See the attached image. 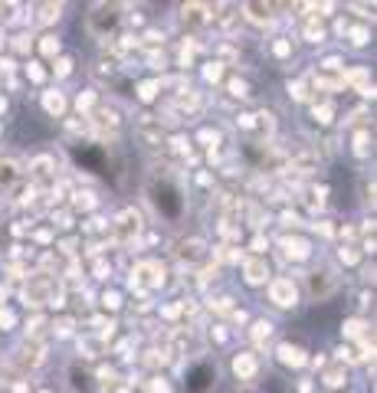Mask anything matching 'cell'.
<instances>
[{
  "label": "cell",
  "instance_id": "1",
  "mask_svg": "<svg viewBox=\"0 0 377 393\" xmlns=\"http://www.w3.org/2000/svg\"><path fill=\"white\" fill-rule=\"evenodd\" d=\"M338 288H341V279H338V272H334L328 262H318V266L309 269V276H305V292H309L312 302H328Z\"/></svg>",
  "mask_w": 377,
  "mask_h": 393
},
{
  "label": "cell",
  "instance_id": "2",
  "mask_svg": "<svg viewBox=\"0 0 377 393\" xmlns=\"http://www.w3.org/2000/svg\"><path fill=\"white\" fill-rule=\"evenodd\" d=\"M121 7H108V3H98V7H92V13L86 17V30L96 36V40H105L108 33L115 30L121 23Z\"/></svg>",
  "mask_w": 377,
  "mask_h": 393
},
{
  "label": "cell",
  "instance_id": "3",
  "mask_svg": "<svg viewBox=\"0 0 377 393\" xmlns=\"http://www.w3.org/2000/svg\"><path fill=\"white\" fill-rule=\"evenodd\" d=\"M266 295H269V302L282 311H292L299 305V286H295L289 276L269 279V282H266Z\"/></svg>",
  "mask_w": 377,
  "mask_h": 393
},
{
  "label": "cell",
  "instance_id": "4",
  "mask_svg": "<svg viewBox=\"0 0 377 393\" xmlns=\"http://www.w3.org/2000/svg\"><path fill=\"white\" fill-rule=\"evenodd\" d=\"M13 361L20 364L23 371H33V367H40V364L46 361V348H43V344H40L36 338H30V341H27V344L20 348V351H17V357H13Z\"/></svg>",
  "mask_w": 377,
  "mask_h": 393
},
{
  "label": "cell",
  "instance_id": "5",
  "mask_svg": "<svg viewBox=\"0 0 377 393\" xmlns=\"http://www.w3.org/2000/svg\"><path fill=\"white\" fill-rule=\"evenodd\" d=\"M23 177V164L13 154H0V193H7Z\"/></svg>",
  "mask_w": 377,
  "mask_h": 393
},
{
  "label": "cell",
  "instance_id": "6",
  "mask_svg": "<svg viewBox=\"0 0 377 393\" xmlns=\"http://www.w3.org/2000/svg\"><path fill=\"white\" fill-rule=\"evenodd\" d=\"M276 361H279L282 367H302V364L309 361V354H305V348H302V344L282 341L279 348H276Z\"/></svg>",
  "mask_w": 377,
  "mask_h": 393
},
{
  "label": "cell",
  "instance_id": "7",
  "mask_svg": "<svg viewBox=\"0 0 377 393\" xmlns=\"http://www.w3.org/2000/svg\"><path fill=\"white\" fill-rule=\"evenodd\" d=\"M233 373H237V380H253L259 373V357L253 351H239L237 357H233Z\"/></svg>",
  "mask_w": 377,
  "mask_h": 393
},
{
  "label": "cell",
  "instance_id": "8",
  "mask_svg": "<svg viewBox=\"0 0 377 393\" xmlns=\"http://www.w3.org/2000/svg\"><path fill=\"white\" fill-rule=\"evenodd\" d=\"M66 377H69V387H73L75 393L82 390V393H98V383H96V377L89 371H79V364H73L69 371H66Z\"/></svg>",
  "mask_w": 377,
  "mask_h": 393
},
{
  "label": "cell",
  "instance_id": "9",
  "mask_svg": "<svg viewBox=\"0 0 377 393\" xmlns=\"http://www.w3.org/2000/svg\"><path fill=\"white\" fill-rule=\"evenodd\" d=\"M279 249H282L286 259H292V262H302V259L312 255V246L305 243V239H299V236H286V239L279 243Z\"/></svg>",
  "mask_w": 377,
  "mask_h": 393
},
{
  "label": "cell",
  "instance_id": "10",
  "mask_svg": "<svg viewBox=\"0 0 377 393\" xmlns=\"http://www.w3.org/2000/svg\"><path fill=\"white\" fill-rule=\"evenodd\" d=\"M243 279H246L249 286H266V282H269V266H266V259H246V262H243Z\"/></svg>",
  "mask_w": 377,
  "mask_h": 393
},
{
  "label": "cell",
  "instance_id": "11",
  "mask_svg": "<svg viewBox=\"0 0 377 393\" xmlns=\"http://www.w3.org/2000/svg\"><path fill=\"white\" fill-rule=\"evenodd\" d=\"M30 170H33V177H36V181H53L56 177V161L50 158V154H40V158L30 161Z\"/></svg>",
  "mask_w": 377,
  "mask_h": 393
},
{
  "label": "cell",
  "instance_id": "12",
  "mask_svg": "<svg viewBox=\"0 0 377 393\" xmlns=\"http://www.w3.org/2000/svg\"><path fill=\"white\" fill-rule=\"evenodd\" d=\"M272 334H276V325L272 321H266V318H259V321H253V331H249V338H253V344H269L272 341Z\"/></svg>",
  "mask_w": 377,
  "mask_h": 393
},
{
  "label": "cell",
  "instance_id": "13",
  "mask_svg": "<svg viewBox=\"0 0 377 393\" xmlns=\"http://www.w3.org/2000/svg\"><path fill=\"white\" fill-rule=\"evenodd\" d=\"M43 108L53 118H59L66 112V96L59 92V89H46V92H43Z\"/></svg>",
  "mask_w": 377,
  "mask_h": 393
},
{
  "label": "cell",
  "instance_id": "14",
  "mask_svg": "<svg viewBox=\"0 0 377 393\" xmlns=\"http://www.w3.org/2000/svg\"><path fill=\"white\" fill-rule=\"evenodd\" d=\"M325 387H332V390H338V387H345L348 383V371H345V364H338V367H332V371L322 377Z\"/></svg>",
  "mask_w": 377,
  "mask_h": 393
},
{
  "label": "cell",
  "instance_id": "15",
  "mask_svg": "<svg viewBox=\"0 0 377 393\" xmlns=\"http://www.w3.org/2000/svg\"><path fill=\"white\" fill-rule=\"evenodd\" d=\"M207 7H200V3H191V7H184V23H191V27H204L210 17H207Z\"/></svg>",
  "mask_w": 377,
  "mask_h": 393
},
{
  "label": "cell",
  "instance_id": "16",
  "mask_svg": "<svg viewBox=\"0 0 377 393\" xmlns=\"http://www.w3.org/2000/svg\"><path fill=\"white\" fill-rule=\"evenodd\" d=\"M96 118H98V125L108 128V131H115V128L121 125V118H119L115 108H102V112H96Z\"/></svg>",
  "mask_w": 377,
  "mask_h": 393
},
{
  "label": "cell",
  "instance_id": "17",
  "mask_svg": "<svg viewBox=\"0 0 377 393\" xmlns=\"http://www.w3.org/2000/svg\"><path fill=\"white\" fill-rule=\"evenodd\" d=\"M345 338H361V341H367L371 334H367V325L361 318H351V321H345Z\"/></svg>",
  "mask_w": 377,
  "mask_h": 393
},
{
  "label": "cell",
  "instance_id": "18",
  "mask_svg": "<svg viewBox=\"0 0 377 393\" xmlns=\"http://www.w3.org/2000/svg\"><path fill=\"white\" fill-rule=\"evenodd\" d=\"M75 69V59L73 56H56V66H53V75L56 79H66V75H73Z\"/></svg>",
  "mask_w": 377,
  "mask_h": 393
},
{
  "label": "cell",
  "instance_id": "19",
  "mask_svg": "<svg viewBox=\"0 0 377 393\" xmlns=\"http://www.w3.org/2000/svg\"><path fill=\"white\" fill-rule=\"evenodd\" d=\"M243 10H249V17L256 23H269L272 20V7H263V3H246Z\"/></svg>",
  "mask_w": 377,
  "mask_h": 393
},
{
  "label": "cell",
  "instance_id": "20",
  "mask_svg": "<svg viewBox=\"0 0 377 393\" xmlns=\"http://www.w3.org/2000/svg\"><path fill=\"white\" fill-rule=\"evenodd\" d=\"M40 50H43V56L56 59V56H59V40H56L53 33H46V36H40Z\"/></svg>",
  "mask_w": 377,
  "mask_h": 393
},
{
  "label": "cell",
  "instance_id": "21",
  "mask_svg": "<svg viewBox=\"0 0 377 393\" xmlns=\"http://www.w3.org/2000/svg\"><path fill=\"white\" fill-rule=\"evenodd\" d=\"M63 17V7L59 3H43L40 7V23H53V20H59Z\"/></svg>",
  "mask_w": 377,
  "mask_h": 393
},
{
  "label": "cell",
  "instance_id": "22",
  "mask_svg": "<svg viewBox=\"0 0 377 393\" xmlns=\"http://www.w3.org/2000/svg\"><path fill=\"white\" fill-rule=\"evenodd\" d=\"M355 154H361V158H367L371 154V131H357V138H355Z\"/></svg>",
  "mask_w": 377,
  "mask_h": 393
},
{
  "label": "cell",
  "instance_id": "23",
  "mask_svg": "<svg viewBox=\"0 0 377 393\" xmlns=\"http://www.w3.org/2000/svg\"><path fill=\"white\" fill-rule=\"evenodd\" d=\"M73 203H75V210H92V207H96L98 200H96V193H89V191H86V193H75V200H73Z\"/></svg>",
  "mask_w": 377,
  "mask_h": 393
},
{
  "label": "cell",
  "instance_id": "24",
  "mask_svg": "<svg viewBox=\"0 0 377 393\" xmlns=\"http://www.w3.org/2000/svg\"><path fill=\"white\" fill-rule=\"evenodd\" d=\"M289 53H292V43L286 40V36H279V40L272 43V56H279V59H286Z\"/></svg>",
  "mask_w": 377,
  "mask_h": 393
},
{
  "label": "cell",
  "instance_id": "25",
  "mask_svg": "<svg viewBox=\"0 0 377 393\" xmlns=\"http://www.w3.org/2000/svg\"><path fill=\"white\" fill-rule=\"evenodd\" d=\"M30 46H33V36H27V33H20V36H13V50H17V53H27Z\"/></svg>",
  "mask_w": 377,
  "mask_h": 393
},
{
  "label": "cell",
  "instance_id": "26",
  "mask_svg": "<svg viewBox=\"0 0 377 393\" xmlns=\"http://www.w3.org/2000/svg\"><path fill=\"white\" fill-rule=\"evenodd\" d=\"M53 328H56V334H59V338H69V334H73V318H59Z\"/></svg>",
  "mask_w": 377,
  "mask_h": 393
},
{
  "label": "cell",
  "instance_id": "27",
  "mask_svg": "<svg viewBox=\"0 0 377 393\" xmlns=\"http://www.w3.org/2000/svg\"><path fill=\"white\" fill-rule=\"evenodd\" d=\"M305 40H309V43H322V40H325V30H322V27H315V23H309V30H305Z\"/></svg>",
  "mask_w": 377,
  "mask_h": 393
},
{
  "label": "cell",
  "instance_id": "28",
  "mask_svg": "<svg viewBox=\"0 0 377 393\" xmlns=\"http://www.w3.org/2000/svg\"><path fill=\"white\" fill-rule=\"evenodd\" d=\"M27 75H30V79H33V82H43V66H40V63H30V66H27Z\"/></svg>",
  "mask_w": 377,
  "mask_h": 393
},
{
  "label": "cell",
  "instance_id": "29",
  "mask_svg": "<svg viewBox=\"0 0 377 393\" xmlns=\"http://www.w3.org/2000/svg\"><path fill=\"white\" fill-rule=\"evenodd\" d=\"M364 43H367V30H364V27L351 30V46H364Z\"/></svg>",
  "mask_w": 377,
  "mask_h": 393
},
{
  "label": "cell",
  "instance_id": "30",
  "mask_svg": "<svg viewBox=\"0 0 377 393\" xmlns=\"http://www.w3.org/2000/svg\"><path fill=\"white\" fill-rule=\"evenodd\" d=\"M92 102H96V96H92V92H86V96H79V98H75V105H79V112H89V108H92Z\"/></svg>",
  "mask_w": 377,
  "mask_h": 393
},
{
  "label": "cell",
  "instance_id": "31",
  "mask_svg": "<svg viewBox=\"0 0 377 393\" xmlns=\"http://www.w3.org/2000/svg\"><path fill=\"white\" fill-rule=\"evenodd\" d=\"M151 393H171V387H168L164 377H154V380H151Z\"/></svg>",
  "mask_w": 377,
  "mask_h": 393
},
{
  "label": "cell",
  "instance_id": "32",
  "mask_svg": "<svg viewBox=\"0 0 377 393\" xmlns=\"http://www.w3.org/2000/svg\"><path fill=\"white\" fill-rule=\"evenodd\" d=\"M102 305H105V309H119L121 298L115 295V292H105V295H102Z\"/></svg>",
  "mask_w": 377,
  "mask_h": 393
},
{
  "label": "cell",
  "instance_id": "33",
  "mask_svg": "<svg viewBox=\"0 0 377 393\" xmlns=\"http://www.w3.org/2000/svg\"><path fill=\"white\" fill-rule=\"evenodd\" d=\"M13 328V315L7 309H0V331H10Z\"/></svg>",
  "mask_w": 377,
  "mask_h": 393
},
{
  "label": "cell",
  "instance_id": "34",
  "mask_svg": "<svg viewBox=\"0 0 377 393\" xmlns=\"http://www.w3.org/2000/svg\"><path fill=\"white\" fill-rule=\"evenodd\" d=\"M204 73H207V79H210V82H216V79L223 75V69H220V63H210V66L204 69Z\"/></svg>",
  "mask_w": 377,
  "mask_h": 393
},
{
  "label": "cell",
  "instance_id": "35",
  "mask_svg": "<svg viewBox=\"0 0 377 393\" xmlns=\"http://www.w3.org/2000/svg\"><path fill=\"white\" fill-rule=\"evenodd\" d=\"M154 89H158V82L141 85V102H151V98H154Z\"/></svg>",
  "mask_w": 377,
  "mask_h": 393
},
{
  "label": "cell",
  "instance_id": "36",
  "mask_svg": "<svg viewBox=\"0 0 377 393\" xmlns=\"http://www.w3.org/2000/svg\"><path fill=\"white\" fill-rule=\"evenodd\" d=\"M338 255H341V262H357V253L351 249V246H345V249H341Z\"/></svg>",
  "mask_w": 377,
  "mask_h": 393
}]
</instances>
